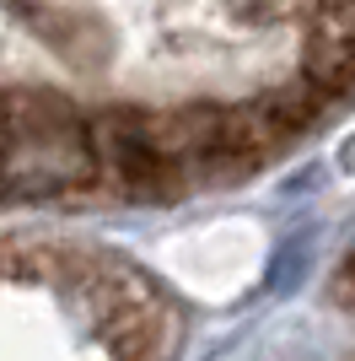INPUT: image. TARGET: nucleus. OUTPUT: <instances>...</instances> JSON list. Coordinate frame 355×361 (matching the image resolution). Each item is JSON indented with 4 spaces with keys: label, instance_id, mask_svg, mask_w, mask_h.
<instances>
[{
    "label": "nucleus",
    "instance_id": "nucleus-1",
    "mask_svg": "<svg viewBox=\"0 0 355 361\" xmlns=\"http://www.w3.org/2000/svg\"><path fill=\"white\" fill-rule=\"evenodd\" d=\"M92 146H97V167H103V189L135 205L151 200H178L183 167L173 162V151L156 135V108L140 103H108L92 114Z\"/></svg>",
    "mask_w": 355,
    "mask_h": 361
}]
</instances>
